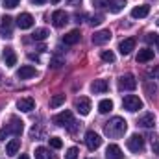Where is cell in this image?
Listing matches in <instances>:
<instances>
[{
  "instance_id": "cell-1",
  "label": "cell",
  "mask_w": 159,
  "mask_h": 159,
  "mask_svg": "<svg viewBox=\"0 0 159 159\" xmlns=\"http://www.w3.org/2000/svg\"><path fill=\"white\" fill-rule=\"evenodd\" d=\"M126 129H128V122L122 119V117H113V119L107 120L106 126H104V133L109 139H119V137H122L126 133Z\"/></svg>"
},
{
  "instance_id": "cell-2",
  "label": "cell",
  "mask_w": 159,
  "mask_h": 159,
  "mask_svg": "<svg viewBox=\"0 0 159 159\" xmlns=\"http://www.w3.org/2000/svg\"><path fill=\"white\" fill-rule=\"evenodd\" d=\"M22 129H24V122L20 119H17V117H11V119H9V124H6V128L0 129V141H6L7 135L19 137V135L22 133Z\"/></svg>"
},
{
  "instance_id": "cell-3",
  "label": "cell",
  "mask_w": 159,
  "mask_h": 159,
  "mask_svg": "<svg viewBox=\"0 0 159 159\" xmlns=\"http://www.w3.org/2000/svg\"><path fill=\"white\" fill-rule=\"evenodd\" d=\"M54 124H56V126H61V128H65V129H69V131H76V129H78V122H76V119H74L72 113L67 111V109L54 117Z\"/></svg>"
},
{
  "instance_id": "cell-4",
  "label": "cell",
  "mask_w": 159,
  "mask_h": 159,
  "mask_svg": "<svg viewBox=\"0 0 159 159\" xmlns=\"http://www.w3.org/2000/svg\"><path fill=\"white\" fill-rule=\"evenodd\" d=\"M122 107L126 109V111H139L141 107H143V100L139 98V96H135V94H128V96H124V100H122Z\"/></svg>"
},
{
  "instance_id": "cell-5",
  "label": "cell",
  "mask_w": 159,
  "mask_h": 159,
  "mask_svg": "<svg viewBox=\"0 0 159 159\" xmlns=\"http://www.w3.org/2000/svg\"><path fill=\"white\" fill-rule=\"evenodd\" d=\"M94 4H96V6H104V7H107L111 13H119V11L124 9L126 0H94Z\"/></svg>"
},
{
  "instance_id": "cell-6",
  "label": "cell",
  "mask_w": 159,
  "mask_h": 159,
  "mask_svg": "<svg viewBox=\"0 0 159 159\" xmlns=\"http://www.w3.org/2000/svg\"><path fill=\"white\" fill-rule=\"evenodd\" d=\"M128 150H131V152H135V154H139V152H143L144 150V139L141 137V135H131L129 139H128Z\"/></svg>"
},
{
  "instance_id": "cell-7",
  "label": "cell",
  "mask_w": 159,
  "mask_h": 159,
  "mask_svg": "<svg viewBox=\"0 0 159 159\" xmlns=\"http://www.w3.org/2000/svg\"><path fill=\"white\" fill-rule=\"evenodd\" d=\"M137 87V80L133 74H124L119 78V89L120 91H133Z\"/></svg>"
},
{
  "instance_id": "cell-8",
  "label": "cell",
  "mask_w": 159,
  "mask_h": 159,
  "mask_svg": "<svg viewBox=\"0 0 159 159\" xmlns=\"http://www.w3.org/2000/svg\"><path fill=\"white\" fill-rule=\"evenodd\" d=\"M85 144H87V148L89 150H96V148H100V144H102V139H100V135L96 133V131H87L85 133Z\"/></svg>"
},
{
  "instance_id": "cell-9",
  "label": "cell",
  "mask_w": 159,
  "mask_h": 159,
  "mask_svg": "<svg viewBox=\"0 0 159 159\" xmlns=\"http://www.w3.org/2000/svg\"><path fill=\"white\" fill-rule=\"evenodd\" d=\"M0 35L2 37H11L13 35V19L4 15L2 17V22H0Z\"/></svg>"
},
{
  "instance_id": "cell-10",
  "label": "cell",
  "mask_w": 159,
  "mask_h": 159,
  "mask_svg": "<svg viewBox=\"0 0 159 159\" xmlns=\"http://www.w3.org/2000/svg\"><path fill=\"white\" fill-rule=\"evenodd\" d=\"M67 22H69V15H67L63 9H57V11L52 13V24H54L56 28H61V26H65Z\"/></svg>"
},
{
  "instance_id": "cell-11",
  "label": "cell",
  "mask_w": 159,
  "mask_h": 159,
  "mask_svg": "<svg viewBox=\"0 0 159 159\" xmlns=\"http://www.w3.org/2000/svg\"><path fill=\"white\" fill-rule=\"evenodd\" d=\"M74 106H76V111H78L80 115H83V117L91 113V100H89V98H85V96H80Z\"/></svg>"
},
{
  "instance_id": "cell-12",
  "label": "cell",
  "mask_w": 159,
  "mask_h": 159,
  "mask_svg": "<svg viewBox=\"0 0 159 159\" xmlns=\"http://www.w3.org/2000/svg\"><path fill=\"white\" fill-rule=\"evenodd\" d=\"M17 26H19L20 30H30V28L34 26V17H32L30 13H20V15L17 17Z\"/></svg>"
},
{
  "instance_id": "cell-13",
  "label": "cell",
  "mask_w": 159,
  "mask_h": 159,
  "mask_svg": "<svg viewBox=\"0 0 159 159\" xmlns=\"http://www.w3.org/2000/svg\"><path fill=\"white\" fill-rule=\"evenodd\" d=\"M109 39H111V30H100V32H94V35H93L94 44H106Z\"/></svg>"
},
{
  "instance_id": "cell-14",
  "label": "cell",
  "mask_w": 159,
  "mask_h": 159,
  "mask_svg": "<svg viewBox=\"0 0 159 159\" xmlns=\"http://www.w3.org/2000/svg\"><path fill=\"white\" fill-rule=\"evenodd\" d=\"M119 50H120V54H122V56H128L131 50H135V39H133V37H128V39L120 41Z\"/></svg>"
},
{
  "instance_id": "cell-15",
  "label": "cell",
  "mask_w": 159,
  "mask_h": 159,
  "mask_svg": "<svg viewBox=\"0 0 159 159\" xmlns=\"http://www.w3.org/2000/svg\"><path fill=\"white\" fill-rule=\"evenodd\" d=\"M35 74H37V70H35V67H32V65H24V67H20V69L17 70V76L20 80L34 78Z\"/></svg>"
},
{
  "instance_id": "cell-16",
  "label": "cell",
  "mask_w": 159,
  "mask_h": 159,
  "mask_svg": "<svg viewBox=\"0 0 159 159\" xmlns=\"http://www.w3.org/2000/svg\"><path fill=\"white\" fill-rule=\"evenodd\" d=\"M107 89H109V83H107V80H94V81L91 83V91H93L94 94L106 93Z\"/></svg>"
},
{
  "instance_id": "cell-17",
  "label": "cell",
  "mask_w": 159,
  "mask_h": 159,
  "mask_svg": "<svg viewBox=\"0 0 159 159\" xmlns=\"http://www.w3.org/2000/svg\"><path fill=\"white\" fill-rule=\"evenodd\" d=\"M17 107L20 109V111H24V113H30L34 107H35V100L34 98H20L19 102H17Z\"/></svg>"
},
{
  "instance_id": "cell-18",
  "label": "cell",
  "mask_w": 159,
  "mask_h": 159,
  "mask_svg": "<svg viewBox=\"0 0 159 159\" xmlns=\"http://www.w3.org/2000/svg\"><path fill=\"white\" fill-rule=\"evenodd\" d=\"M106 157L107 159H124V154H122L119 144H109L107 150H106Z\"/></svg>"
},
{
  "instance_id": "cell-19",
  "label": "cell",
  "mask_w": 159,
  "mask_h": 159,
  "mask_svg": "<svg viewBox=\"0 0 159 159\" xmlns=\"http://www.w3.org/2000/svg\"><path fill=\"white\" fill-rule=\"evenodd\" d=\"M2 59H4V63L7 65V67H13L15 63H17V56H15V50L13 48H4V54H2Z\"/></svg>"
},
{
  "instance_id": "cell-20",
  "label": "cell",
  "mask_w": 159,
  "mask_h": 159,
  "mask_svg": "<svg viewBox=\"0 0 159 159\" xmlns=\"http://www.w3.org/2000/svg\"><path fill=\"white\" fill-rule=\"evenodd\" d=\"M148 13H150V6H146V4L135 6V7L131 9V17H133V19H143V17H146Z\"/></svg>"
},
{
  "instance_id": "cell-21",
  "label": "cell",
  "mask_w": 159,
  "mask_h": 159,
  "mask_svg": "<svg viewBox=\"0 0 159 159\" xmlns=\"http://www.w3.org/2000/svg\"><path fill=\"white\" fill-rule=\"evenodd\" d=\"M141 128H154V124H156V117H154V113H144L139 122H137Z\"/></svg>"
},
{
  "instance_id": "cell-22",
  "label": "cell",
  "mask_w": 159,
  "mask_h": 159,
  "mask_svg": "<svg viewBox=\"0 0 159 159\" xmlns=\"http://www.w3.org/2000/svg\"><path fill=\"white\" fill-rule=\"evenodd\" d=\"M80 30H72V32H69L67 35H63V43L65 44H76V43H80Z\"/></svg>"
},
{
  "instance_id": "cell-23",
  "label": "cell",
  "mask_w": 159,
  "mask_h": 159,
  "mask_svg": "<svg viewBox=\"0 0 159 159\" xmlns=\"http://www.w3.org/2000/svg\"><path fill=\"white\" fill-rule=\"evenodd\" d=\"M150 59H154V50H150V48L139 50V54H137V61H139V63H146V61H150Z\"/></svg>"
},
{
  "instance_id": "cell-24",
  "label": "cell",
  "mask_w": 159,
  "mask_h": 159,
  "mask_svg": "<svg viewBox=\"0 0 159 159\" xmlns=\"http://www.w3.org/2000/svg\"><path fill=\"white\" fill-rule=\"evenodd\" d=\"M19 148H20V141H19V139H13V141H9V143L6 144V154H7V156H15V154L19 152Z\"/></svg>"
},
{
  "instance_id": "cell-25",
  "label": "cell",
  "mask_w": 159,
  "mask_h": 159,
  "mask_svg": "<svg viewBox=\"0 0 159 159\" xmlns=\"http://www.w3.org/2000/svg\"><path fill=\"white\" fill-rule=\"evenodd\" d=\"M111 109H113V102H111V100H102V102L98 104V111H100V113H104V115H106V113H109Z\"/></svg>"
},
{
  "instance_id": "cell-26",
  "label": "cell",
  "mask_w": 159,
  "mask_h": 159,
  "mask_svg": "<svg viewBox=\"0 0 159 159\" xmlns=\"http://www.w3.org/2000/svg\"><path fill=\"white\" fill-rule=\"evenodd\" d=\"M35 159H54V157L50 156V150L39 146V148H35Z\"/></svg>"
},
{
  "instance_id": "cell-27",
  "label": "cell",
  "mask_w": 159,
  "mask_h": 159,
  "mask_svg": "<svg viewBox=\"0 0 159 159\" xmlns=\"http://www.w3.org/2000/svg\"><path fill=\"white\" fill-rule=\"evenodd\" d=\"M63 102H65V94H54V96L50 98V107H52V109H54V107H59Z\"/></svg>"
},
{
  "instance_id": "cell-28",
  "label": "cell",
  "mask_w": 159,
  "mask_h": 159,
  "mask_svg": "<svg viewBox=\"0 0 159 159\" xmlns=\"http://www.w3.org/2000/svg\"><path fill=\"white\" fill-rule=\"evenodd\" d=\"M46 35H48V32H46L44 28H39V30H35V32L32 34V39L34 41H44Z\"/></svg>"
},
{
  "instance_id": "cell-29",
  "label": "cell",
  "mask_w": 159,
  "mask_h": 159,
  "mask_svg": "<svg viewBox=\"0 0 159 159\" xmlns=\"http://www.w3.org/2000/svg\"><path fill=\"white\" fill-rule=\"evenodd\" d=\"M102 59H104L106 63H113V61H115V54H113L111 50H104V52H102Z\"/></svg>"
},
{
  "instance_id": "cell-30",
  "label": "cell",
  "mask_w": 159,
  "mask_h": 159,
  "mask_svg": "<svg viewBox=\"0 0 159 159\" xmlns=\"http://www.w3.org/2000/svg\"><path fill=\"white\" fill-rule=\"evenodd\" d=\"M48 141H50V146H52V148H56V150H59V148L63 146V143H61V139H59V137H50Z\"/></svg>"
},
{
  "instance_id": "cell-31",
  "label": "cell",
  "mask_w": 159,
  "mask_h": 159,
  "mask_svg": "<svg viewBox=\"0 0 159 159\" xmlns=\"http://www.w3.org/2000/svg\"><path fill=\"white\" fill-rule=\"evenodd\" d=\"M65 159H78V148H76V146L69 148L67 154H65Z\"/></svg>"
},
{
  "instance_id": "cell-32",
  "label": "cell",
  "mask_w": 159,
  "mask_h": 159,
  "mask_svg": "<svg viewBox=\"0 0 159 159\" xmlns=\"http://www.w3.org/2000/svg\"><path fill=\"white\" fill-rule=\"evenodd\" d=\"M102 20H104V15H94V17H91V24H93V26L102 24Z\"/></svg>"
},
{
  "instance_id": "cell-33",
  "label": "cell",
  "mask_w": 159,
  "mask_h": 159,
  "mask_svg": "<svg viewBox=\"0 0 159 159\" xmlns=\"http://www.w3.org/2000/svg\"><path fill=\"white\" fill-rule=\"evenodd\" d=\"M19 2H20V0H4V6H6L7 9H13V7L19 6Z\"/></svg>"
},
{
  "instance_id": "cell-34",
  "label": "cell",
  "mask_w": 159,
  "mask_h": 159,
  "mask_svg": "<svg viewBox=\"0 0 159 159\" xmlns=\"http://www.w3.org/2000/svg\"><path fill=\"white\" fill-rule=\"evenodd\" d=\"M50 65H52V67H54V69H57V67H61V65H63V59H59V57H54V59H52V63H50Z\"/></svg>"
},
{
  "instance_id": "cell-35",
  "label": "cell",
  "mask_w": 159,
  "mask_h": 159,
  "mask_svg": "<svg viewBox=\"0 0 159 159\" xmlns=\"http://www.w3.org/2000/svg\"><path fill=\"white\" fill-rule=\"evenodd\" d=\"M146 91H148V94H150V96H154V93H157V87H156V85L152 87L150 83H146Z\"/></svg>"
},
{
  "instance_id": "cell-36",
  "label": "cell",
  "mask_w": 159,
  "mask_h": 159,
  "mask_svg": "<svg viewBox=\"0 0 159 159\" xmlns=\"http://www.w3.org/2000/svg\"><path fill=\"white\" fill-rule=\"evenodd\" d=\"M156 37H157V34H148L144 39H146V43H152V41H156Z\"/></svg>"
},
{
  "instance_id": "cell-37",
  "label": "cell",
  "mask_w": 159,
  "mask_h": 159,
  "mask_svg": "<svg viewBox=\"0 0 159 159\" xmlns=\"http://www.w3.org/2000/svg\"><path fill=\"white\" fill-rule=\"evenodd\" d=\"M152 148H154V154H157V156H159V141H154Z\"/></svg>"
},
{
  "instance_id": "cell-38",
  "label": "cell",
  "mask_w": 159,
  "mask_h": 159,
  "mask_svg": "<svg viewBox=\"0 0 159 159\" xmlns=\"http://www.w3.org/2000/svg\"><path fill=\"white\" fill-rule=\"evenodd\" d=\"M67 4H69V6H80L81 0H67Z\"/></svg>"
},
{
  "instance_id": "cell-39",
  "label": "cell",
  "mask_w": 159,
  "mask_h": 159,
  "mask_svg": "<svg viewBox=\"0 0 159 159\" xmlns=\"http://www.w3.org/2000/svg\"><path fill=\"white\" fill-rule=\"evenodd\" d=\"M30 2H32V4H35V6H41V4H44L46 0H30Z\"/></svg>"
},
{
  "instance_id": "cell-40",
  "label": "cell",
  "mask_w": 159,
  "mask_h": 159,
  "mask_svg": "<svg viewBox=\"0 0 159 159\" xmlns=\"http://www.w3.org/2000/svg\"><path fill=\"white\" fill-rule=\"evenodd\" d=\"M152 72H154V76H156V78L159 80V65L156 67V69H154V70H152Z\"/></svg>"
},
{
  "instance_id": "cell-41",
  "label": "cell",
  "mask_w": 159,
  "mask_h": 159,
  "mask_svg": "<svg viewBox=\"0 0 159 159\" xmlns=\"http://www.w3.org/2000/svg\"><path fill=\"white\" fill-rule=\"evenodd\" d=\"M28 57H30V59H32V61H39V57H37V56H35V54H30V56H28Z\"/></svg>"
},
{
  "instance_id": "cell-42",
  "label": "cell",
  "mask_w": 159,
  "mask_h": 159,
  "mask_svg": "<svg viewBox=\"0 0 159 159\" xmlns=\"http://www.w3.org/2000/svg\"><path fill=\"white\" fill-rule=\"evenodd\" d=\"M19 159H30V157H28L26 154H22V156H20V157H19Z\"/></svg>"
},
{
  "instance_id": "cell-43",
  "label": "cell",
  "mask_w": 159,
  "mask_h": 159,
  "mask_svg": "<svg viewBox=\"0 0 159 159\" xmlns=\"http://www.w3.org/2000/svg\"><path fill=\"white\" fill-rule=\"evenodd\" d=\"M156 43H157V50H159V35L156 37Z\"/></svg>"
},
{
  "instance_id": "cell-44",
  "label": "cell",
  "mask_w": 159,
  "mask_h": 159,
  "mask_svg": "<svg viewBox=\"0 0 159 159\" xmlns=\"http://www.w3.org/2000/svg\"><path fill=\"white\" fill-rule=\"evenodd\" d=\"M52 2H54V4H57V2H61V0H52Z\"/></svg>"
},
{
  "instance_id": "cell-45",
  "label": "cell",
  "mask_w": 159,
  "mask_h": 159,
  "mask_svg": "<svg viewBox=\"0 0 159 159\" xmlns=\"http://www.w3.org/2000/svg\"><path fill=\"white\" fill-rule=\"evenodd\" d=\"M156 24H157V26H159V19H157V20H156Z\"/></svg>"
}]
</instances>
